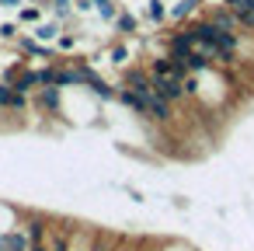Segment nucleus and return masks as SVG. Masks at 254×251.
<instances>
[{
	"mask_svg": "<svg viewBox=\"0 0 254 251\" xmlns=\"http://www.w3.org/2000/svg\"><path fill=\"white\" fill-rule=\"evenodd\" d=\"M32 105L39 115H63V87L49 84V87H39L32 94Z\"/></svg>",
	"mask_w": 254,
	"mask_h": 251,
	"instance_id": "nucleus-1",
	"label": "nucleus"
},
{
	"mask_svg": "<svg viewBox=\"0 0 254 251\" xmlns=\"http://www.w3.org/2000/svg\"><path fill=\"white\" fill-rule=\"evenodd\" d=\"M21 230L28 234V241H32V244H35V241H49L53 216H46V213H25V220H21Z\"/></svg>",
	"mask_w": 254,
	"mask_h": 251,
	"instance_id": "nucleus-2",
	"label": "nucleus"
},
{
	"mask_svg": "<svg viewBox=\"0 0 254 251\" xmlns=\"http://www.w3.org/2000/svg\"><path fill=\"white\" fill-rule=\"evenodd\" d=\"M32 105V94H21V91H14L7 81H0V112H25Z\"/></svg>",
	"mask_w": 254,
	"mask_h": 251,
	"instance_id": "nucleus-3",
	"label": "nucleus"
},
{
	"mask_svg": "<svg viewBox=\"0 0 254 251\" xmlns=\"http://www.w3.org/2000/svg\"><path fill=\"white\" fill-rule=\"evenodd\" d=\"M164 53L167 56H188V53H195V39H191V32L188 28H178V32H171L167 39H164Z\"/></svg>",
	"mask_w": 254,
	"mask_h": 251,
	"instance_id": "nucleus-4",
	"label": "nucleus"
},
{
	"mask_svg": "<svg viewBox=\"0 0 254 251\" xmlns=\"http://www.w3.org/2000/svg\"><path fill=\"white\" fill-rule=\"evenodd\" d=\"M153 94L164 98V101H171V105H178V101L185 98L181 77H153Z\"/></svg>",
	"mask_w": 254,
	"mask_h": 251,
	"instance_id": "nucleus-5",
	"label": "nucleus"
},
{
	"mask_svg": "<svg viewBox=\"0 0 254 251\" xmlns=\"http://www.w3.org/2000/svg\"><path fill=\"white\" fill-rule=\"evenodd\" d=\"M122 84L132 87V91H139V94H153V74L146 67H129L126 77H122Z\"/></svg>",
	"mask_w": 254,
	"mask_h": 251,
	"instance_id": "nucleus-6",
	"label": "nucleus"
},
{
	"mask_svg": "<svg viewBox=\"0 0 254 251\" xmlns=\"http://www.w3.org/2000/svg\"><path fill=\"white\" fill-rule=\"evenodd\" d=\"M146 119L167 126V122H174V105L164 101V98H157V94H146Z\"/></svg>",
	"mask_w": 254,
	"mask_h": 251,
	"instance_id": "nucleus-7",
	"label": "nucleus"
},
{
	"mask_svg": "<svg viewBox=\"0 0 254 251\" xmlns=\"http://www.w3.org/2000/svg\"><path fill=\"white\" fill-rule=\"evenodd\" d=\"M209 18H212V21H216V25H219L223 32H244V25H240V18H237V14H233V11H230L226 4H219V7L212 4V11H209Z\"/></svg>",
	"mask_w": 254,
	"mask_h": 251,
	"instance_id": "nucleus-8",
	"label": "nucleus"
},
{
	"mask_svg": "<svg viewBox=\"0 0 254 251\" xmlns=\"http://www.w3.org/2000/svg\"><path fill=\"white\" fill-rule=\"evenodd\" d=\"M63 28H66L63 21H56V18H49V21H39V25L32 28V35H35L39 42H46V46H49V42L56 46V39L63 35Z\"/></svg>",
	"mask_w": 254,
	"mask_h": 251,
	"instance_id": "nucleus-9",
	"label": "nucleus"
},
{
	"mask_svg": "<svg viewBox=\"0 0 254 251\" xmlns=\"http://www.w3.org/2000/svg\"><path fill=\"white\" fill-rule=\"evenodd\" d=\"M70 230H73L70 223H53V230H49V251H70V244H73Z\"/></svg>",
	"mask_w": 254,
	"mask_h": 251,
	"instance_id": "nucleus-10",
	"label": "nucleus"
},
{
	"mask_svg": "<svg viewBox=\"0 0 254 251\" xmlns=\"http://www.w3.org/2000/svg\"><path fill=\"white\" fill-rule=\"evenodd\" d=\"M112 28H115L119 39H132V35L139 32V18H136L132 11H119V18L112 21Z\"/></svg>",
	"mask_w": 254,
	"mask_h": 251,
	"instance_id": "nucleus-11",
	"label": "nucleus"
},
{
	"mask_svg": "<svg viewBox=\"0 0 254 251\" xmlns=\"http://www.w3.org/2000/svg\"><path fill=\"white\" fill-rule=\"evenodd\" d=\"M11 87H14V91H21V94H35V91H39V70L21 67V70H18V77L11 81Z\"/></svg>",
	"mask_w": 254,
	"mask_h": 251,
	"instance_id": "nucleus-12",
	"label": "nucleus"
},
{
	"mask_svg": "<svg viewBox=\"0 0 254 251\" xmlns=\"http://www.w3.org/2000/svg\"><path fill=\"white\" fill-rule=\"evenodd\" d=\"M202 0H178V4H171V21H188L191 14H198Z\"/></svg>",
	"mask_w": 254,
	"mask_h": 251,
	"instance_id": "nucleus-13",
	"label": "nucleus"
},
{
	"mask_svg": "<svg viewBox=\"0 0 254 251\" xmlns=\"http://www.w3.org/2000/svg\"><path fill=\"white\" fill-rule=\"evenodd\" d=\"M146 4H150V7H146V14H150V21H153L157 28L171 21V7L164 4V0H146Z\"/></svg>",
	"mask_w": 254,
	"mask_h": 251,
	"instance_id": "nucleus-14",
	"label": "nucleus"
},
{
	"mask_svg": "<svg viewBox=\"0 0 254 251\" xmlns=\"http://www.w3.org/2000/svg\"><path fill=\"white\" fill-rule=\"evenodd\" d=\"M119 11H122V7H119V0H94V14H98L101 21H108V25L119 18Z\"/></svg>",
	"mask_w": 254,
	"mask_h": 251,
	"instance_id": "nucleus-15",
	"label": "nucleus"
},
{
	"mask_svg": "<svg viewBox=\"0 0 254 251\" xmlns=\"http://www.w3.org/2000/svg\"><path fill=\"white\" fill-rule=\"evenodd\" d=\"M129 56H132V49H129L126 42H112V46H108V63H112V67H126Z\"/></svg>",
	"mask_w": 254,
	"mask_h": 251,
	"instance_id": "nucleus-16",
	"label": "nucleus"
},
{
	"mask_svg": "<svg viewBox=\"0 0 254 251\" xmlns=\"http://www.w3.org/2000/svg\"><path fill=\"white\" fill-rule=\"evenodd\" d=\"M42 21V7L32 4V7H18V25H39Z\"/></svg>",
	"mask_w": 254,
	"mask_h": 251,
	"instance_id": "nucleus-17",
	"label": "nucleus"
},
{
	"mask_svg": "<svg viewBox=\"0 0 254 251\" xmlns=\"http://www.w3.org/2000/svg\"><path fill=\"white\" fill-rule=\"evenodd\" d=\"M77 42H80V35H77V32H66V28H63V35L56 39V49L70 53V49H77Z\"/></svg>",
	"mask_w": 254,
	"mask_h": 251,
	"instance_id": "nucleus-18",
	"label": "nucleus"
},
{
	"mask_svg": "<svg viewBox=\"0 0 254 251\" xmlns=\"http://www.w3.org/2000/svg\"><path fill=\"white\" fill-rule=\"evenodd\" d=\"M18 25L14 21H0V42H18Z\"/></svg>",
	"mask_w": 254,
	"mask_h": 251,
	"instance_id": "nucleus-19",
	"label": "nucleus"
},
{
	"mask_svg": "<svg viewBox=\"0 0 254 251\" xmlns=\"http://www.w3.org/2000/svg\"><path fill=\"white\" fill-rule=\"evenodd\" d=\"M70 251H94V234L87 230L84 237H73V244H70Z\"/></svg>",
	"mask_w": 254,
	"mask_h": 251,
	"instance_id": "nucleus-20",
	"label": "nucleus"
},
{
	"mask_svg": "<svg viewBox=\"0 0 254 251\" xmlns=\"http://www.w3.org/2000/svg\"><path fill=\"white\" fill-rule=\"evenodd\" d=\"M73 11L77 14H94V0H73Z\"/></svg>",
	"mask_w": 254,
	"mask_h": 251,
	"instance_id": "nucleus-21",
	"label": "nucleus"
},
{
	"mask_svg": "<svg viewBox=\"0 0 254 251\" xmlns=\"http://www.w3.org/2000/svg\"><path fill=\"white\" fill-rule=\"evenodd\" d=\"M94 251H115V244L105 241V237H94Z\"/></svg>",
	"mask_w": 254,
	"mask_h": 251,
	"instance_id": "nucleus-22",
	"label": "nucleus"
},
{
	"mask_svg": "<svg viewBox=\"0 0 254 251\" xmlns=\"http://www.w3.org/2000/svg\"><path fill=\"white\" fill-rule=\"evenodd\" d=\"M28 251H49V241H35V244H28Z\"/></svg>",
	"mask_w": 254,
	"mask_h": 251,
	"instance_id": "nucleus-23",
	"label": "nucleus"
},
{
	"mask_svg": "<svg viewBox=\"0 0 254 251\" xmlns=\"http://www.w3.org/2000/svg\"><path fill=\"white\" fill-rule=\"evenodd\" d=\"M0 7H25V0H0Z\"/></svg>",
	"mask_w": 254,
	"mask_h": 251,
	"instance_id": "nucleus-24",
	"label": "nucleus"
},
{
	"mask_svg": "<svg viewBox=\"0 0 254 251\" xmlns=\"http://www.w3.org/2000/svg\"><path fill=\"white\" fill-rule=\"evenodd\" d=\"M115 251H136V248H132L129 241H119V244H115Z\"/></svg>",
	"mask_w": 254,
	"mask_h": 251,
	"instance_id": "nucleus-25",
	"label": "nucleus"
}]
</instances>
